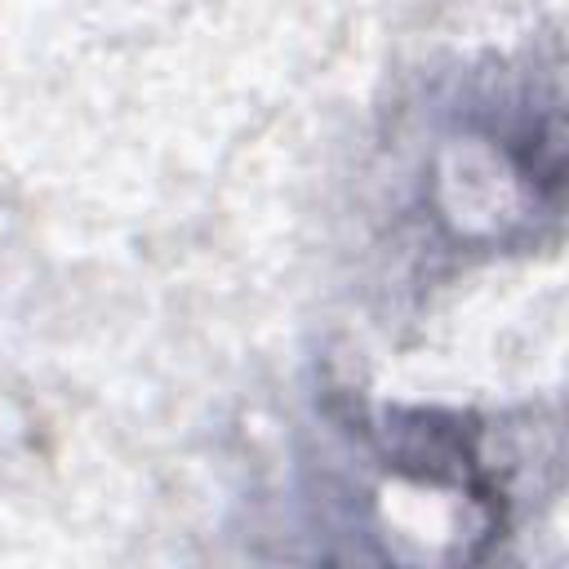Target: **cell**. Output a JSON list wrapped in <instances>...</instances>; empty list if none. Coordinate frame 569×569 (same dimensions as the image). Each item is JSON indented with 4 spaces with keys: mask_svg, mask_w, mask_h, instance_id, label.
<instances>
[{
    "mask_svg": "<svg viewBox=\"0 0 569 569\" xmlns=\"http://www.w3.org/2000/svg\"><path fill=\"white\" fill-rule=\"evenodd\" d=\"M347 431L365 440V449L387 467L391 476L422 485V489H449L467 498L476 511L485 547L511 533V489L502 485V471L489 458L485 422L462 409H427V405H378L365 409L356 400H342Z\"/></svg>",
    "mask_w": 569,
    "mask_h": 569,
    "instance_id": "cell-1",
    "label": "cell"
}]
</instances>
